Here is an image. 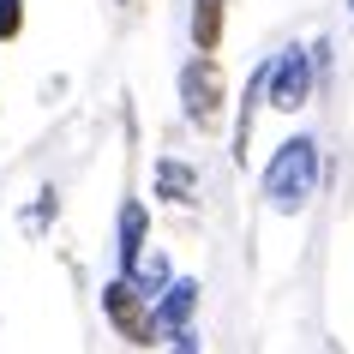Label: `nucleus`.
Instances as JSON below:
<instances>
[{
    "instance_id": "nucleus-1",
    "label": "nucleus",
    "mask_w": 354,
    "mask_h": 354,
    "mask_svg": "<svg viewBox=\"0 0 354 354\" xmlns=\"http://www.w3.org/2000/svg\"><path fill=\"white\" fill-rule=\"evenodd\" d=\"M313 192H318V138L295 132V138H282L277 156L264 162V198H270L277 216H300Z\"/></svg>"
},
{
    "instance_id": "nucleus-2",
    "label": "nucleus",
    "mask_w": 354,
    "mask_h": 354,
    "mask_svg": "<svg viewBox=\"0 0 354 354\" xmlns=\"http://www.w3.org/2000/svg\"><path fill=\"white\" fill-rule=\"evenodd\" d=\"M180 109H187V120L198 132H216V127H223L228 78H223V66H216L210 55H192L187 66H180Z\"/></svg>"
},
{
    "instance_id": "nucleus-3",
    "label": "nucleus",
    "mask_w": 354,
    "mask_h": 354,
    "mask_svg": "<svg viewBox=\"0 0 354 354\" xmlns=\"http://www.w3.org/2000/svg\"><path fill=\"white\" fill-rule=\"evenodd\" d=\"M306 96H313V55L300 48V42H288L277 60H270V78H264V102L282 114L306 109Z\"/></svg>"
},
{
    "instance_id": "nucleus-4",
    "label": "nucleus",
    "mask_w": 354,
    "mask_h": 354,
    "mask_svg": "<svg viewBox=\"0 0 354 354\" xmlns=\"http://www.w3.org/2000/svg\"><path fill=\"white\" fill-rule=\"evenodd\" d=\"M102 313H109V324L127 336V342H138V348H150V342H156V324H150V300L138 295L127 277H114L109 288H102Z\"/></svg>"
},
{
    "instance_id": "nucleus-5",
    "label": "nucleus",
    "mask_w": 354,
    "mask_h": 354,
    "mask_svg": "<svg viewBox=\"0 0 354 354\" xmlns=\"http://www.w3.org/2000/svg\"><path fill=\"white\" fill-rule=\"evenodd\" d=\"M192 313H198V277H174L150 306V324H156V336H180L192 330Z\"/></svg>"
},
{
    "instance_id": "nucleus-6",
    "label": "nucleus",
    "mask_w": 354,
    "mask_h": 354,
    "mask_svg": "<svg viewBox=\"0 0 354 354\" xmlns=\"http://www.w3.org/2000/svg\"><path fill=\"white\" fill-rule=\"evenodd\" d=\"M145 234H150L145 198H127V205H120V223H114V259H120V277L138 270V259H145Z\"/></svg>"
},
{
    "instance_id": "nucleus-7",
    "label": "nucleus",
    "mask_w": 354,
    "mask_h": 354,
    "mask_svg": "<svg viewBox=\"0 0 354 354\" xmlns=\"http://www.w3.org/2000/svg\"><path fill=\"white\" fill-rule=\"evenodd\" d=\"M156 198H168V205H192V198H198V168L180 162V156H162V162H156Z\"/></svg>"
},
{
    "instance_id": "nucleus-8",
    "label": "nucleus",
    "mask_w": 354,
    "mask_h": 354,
    "mask_svg": "<svg viewBox=\"0 0 354 354\" xmlns=\"http://www.w3.org/2000/svg\"><path fill=\"white\" fill-rule=\"evenodd\" d=\"M223 19H228V0H192V48L216 60V42H223Z\"/></svg>"
},
{
    "instance_id": "nucleus-9",
    "label": "nucleus",
    "mask_w": 354,
    "mask_h": 354,
    "mask_svg": "<svg viewBox=\"0 0 354 354\" xmlns=\"http://www.w3.org/2000/svg\"><path fill=\"white\" fill-rule=\"evenodd\" d=\"M127 282H132V288H138L145 300H156V295H162V288H168L174 277H168V259H162V252H150V246H145V259H138V270H132Z\"/></svg>"
},
{
    "instance_id": "nucleus-10",
    "label": "nucleus",
    "mask_w": 354,
    "mask_h": 354,
    "mask_svg": "<svg viewBox=\"0 0 354 354\" xmlns=\"http://www.w3.org/2000/svg\"><path fill=\"white\" fill-rule=\"evenodd\" d=\"M55 210H60V192H55V187H42V192H37V210H24L19 223L30 228V234H42V228L55 223Z\"/></svg>"
},
{
    "instance_id": "nucleus-11",
    "label": "nucleus",
    "mask_w": 354,
    "mask_h": 354,
    "mask_svg": "<svg viewBox=\"0 0 354 354\" xmlns=\"http://www.w3.org/2000/svg\"><path fill=\"white\" fill-rule=\"evenodd\" d=\"M24 30V0H0V42H12Z\"/></svg>"
},
{
    "instance_id": "nucleus-12",
    "label": "nucleus",
    "mask_w": 354,
    "mask_h": 354,
    "mask_svg": "<svg viewBox=\"0 0 354 354\" xmlns=\"http://www.w3.org/2000/svg\"><path fill=\"white\" fill-rule=\"evenodd\" d=\"M168 354H198V330H180V336H168Z\"/></svg>"
},
{
    "instance_id": "nucleus-13",
    "label": "nucleus",
    "mask_w": 354,
    "mask_h": 354,
    "mask_svg": "<svg viewBox=\"0 0 354 354\" xmlns=\"http://www.w3.org/2000/svg\"><path fill=\"white\" fill-rule=\"evenodd\" d=\"M348 12H354V0H348Z\"/></svg>"
}]
</instances>
